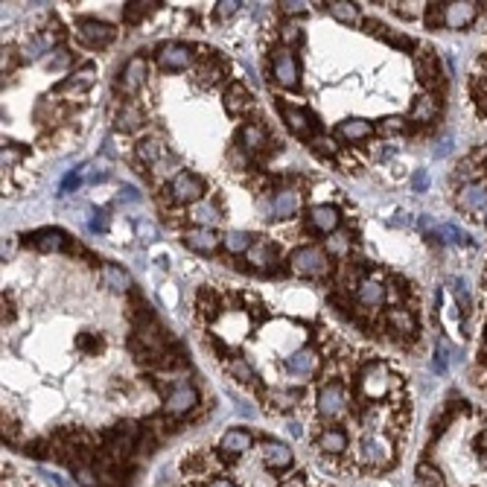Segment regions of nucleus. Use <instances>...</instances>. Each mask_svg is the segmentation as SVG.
<instances>
[{
    "mask_svg": "<svg viewBox=\"0 0 487 487\" xmlns=\"http://www.w3.org/2000/svg\"><path fill=\"white\" fill-rule=\"evenodd\" d=\"M388 324L394 327V333H403V336H412L417 330L415 316L408 313V309H391V313H388Z\"/></svg>",
    "mask_w": 487,
    "mask_h": 487,
    "instance_id": "473e14b6",
    "label": "nucleus"
},
{
    "mask_svg": "<svg viewBox=\"0 0 487 487\" xmlns=\"http://www.w3.org/2000/svg\"><path fill=\"white\" fill-rule=\"evenodd\" d=\"M251 443H254V438H251V432L245 429H228L219 441V450L228 453V455H242L245 450H251Z\"/></svg>",
    "mask_w": 487,
    "mask_h": 487,
    "instance_id": "a211bd4d",
    "label": "nucleus"
},
{
    "mask_svg": "<svg viewBox=\"0 0 487 487\" xmlns=\"http://www.w3.org/2000/svg\"><path fill=\"white\" fill-rule=\"evenodd\" d=\"M344 408H347L344 385L342 382H327L318 391V412L324 417H339V415H344Z\"/></svg>",
    "mask_w": 487,
    "mask_h": 487,
    "instance_id": "0eeeda50",
    "label": "nucleus"
},
{
    "mask_svg": "<svg viewBox=\"0 0 487 487\" xmlns=\"http://www.w3.org/2000/svg\"><path fill=\"white\" fill-rule=\"evenodd\" d=\"M473 18H476V4H470V0H458V4H446L443 6V24L450 30L470 27Z\"/></svg>",
    "mask_w": 487,
    "mask_h": 487,
    "instance_id": "f8f14e48",
    "label": "nucleus"
},
{
    "mask_svg": "<svg viewBox=\"0 0 487 487\" xmlns=\"http://www.w3.org/2000/svg\"><path fill=\"white\" fill-rule=\"evenodd\" d=\"M484 169H487V164H484Z\"/></svg>",
    "mask_w": 487,
    "mask_h": 487,
    "instance_id": "0e129e2a",
    "label": "nucleus"
},
{
    "mask_svg": "<svg viewBox=\"0 0 487 487\" xmlns=\"http://www.w3.org/2000/svg\"><path fill=\"white\" fill-rule=\"evenodd\" d=\"M481 216H484V222H487V202H484V207H481Z\"/></svg>",
    "mask_w": 487,
    "mask_h": 487,
    "instance_id": "e2e57ef3",
    "label": "nucleus"
},
{
    "mask_svg": "<svg viewBox=\"0 0 487 487\" xmlns=\"http://www.w3.org/2000/svg\"><path fill=\"white\" fill-rule=\"evenodd\" d=\"M242 4H237V0H222V4H216V15L219 18H230V15H237Z\"/></svg>",
    "mask_w": 487,
    "mask_h": 487,
    "instance_id": "de8ad7c7",
    "label": "nucleus"
},
{
    "mask_svg": "<svg viewBox=\"0 0 487 487\" xmlns=\"http://www.w3.org/2000/svg\"><path fill=\"white\" fill-rule=\"evenodd\" d=\"M143 123V111L141 108H134V105H126L120 114H117V131H134V129H141Z\"/></svg>",
    "mask_w": 487,
    "mask_h": 487,
    "instance_id": "72a5a7b5",
    "label": "nucleus"
},
{
    "mask_svg": "<svg viewBox=\"0 0 487 487\" xmlns=\"http://www.w3.org/2000/svg\"><path fill=\"white\" fill-rule=\"evenodd\" d=\"M289 263H292V271L301 278H324L330 271V263H327V254L316 245H304V248H295L289 254Z\"/></svg>",
    "mask_w": 487,
    "mask_h": 487,
    "instance_id": "f257e3e1",
    "label": "nucleus"
},
{
    "mask_svg": "<svg viewBox=\"0 0 487 487\" xmlns=\"http://www.w3.org/2000/svg\"><path fill=\"white\" fill-rule=\"evenodd\" d=\"M240 143H242V149H248V152H257V149H263V143H266V134H263L260 126L248 123V126H242V131H240Z\"/></svg>",
    "mask_w": 487,
    "mask_h": 487,
    "instance_id": "4c0bfd02",
    "label": "nucleus"
},
{
    "mask_svg": "<svg viewBox=\"0 0 487 487\" xmlns=\"http://www.w3.org/2000/svg\"><path fill=\"white\" fill-rule=\"evenodd\" d=\"M35 248H41V251H62L65 248V233L62 230H56V228H44V230H35L32 237H27Z\"/></svg>",
    "mask_w": 487,
    "mask_h": 487,
    "instance_id": "5701e85b",
    "label": "nucleus"
},
{
    "mask_svg": "<svg viewBox=\"0 0 487 487\" xmlns=\"http://www.w3.org/2000/svg\"><path fill=\"white\" fill-rule=\"evenodd\" d=\"M146 76H149V62L143 56H131L129 62L123 65V73H120V88L126 93H134L143 82H146Z\"/></svg>",
    "mask_w": 487,
    "mask_h": 487,
    "instance_id": "1a4fd4ad",
    "label": "nucleus"
},
{
    "mask_svg": "<svg viewBox=\"0 0 487 487\" xmlns=\"http://www.w3.org/2000/svg\"><path fill=\"white\" fill-rule=\"evenodd\" d=\"M76 344H79L82 350H96V347H103V342H93V339H88V336H79V339H76Z\"/></svg>",
    "mask_w": 487,
    "mask_h": 487,
    "instance_id": "6e6d98bb",
    "label": "nucleus"
},
{
    "mask_svg": "<svg viewBox=\"0 0 487 487\" xmlns=\"http://www.w3.org/2000/svg\"><path fill=\"white\" fill-rule=\"evenodd\" d=\"M283 15H304L309 9V4H301V0H289V4H280Z\"/></svg>",
    "mask_w": 487,
    "mask_h": 487,
    "instance_id": "09e8293b",
    "label": "nucleus"
},
{
    "mask_svg": "<svg viewBox=\"0 0 487 487\" xmlns=\"http://www.w3.org/2000/svg\"><path fill=\"white\" fill-rule=\"evenodd\" d=\"M76 32H79V38L91 47H105L114 41V27L103 24V21H88L85 18V21L76 24Z\"/></svg>",
    "mask_w": 487,
    "mask_h": 487,
    "instance_id": "9d476101",
    "label": "nucleus"
},
{
    "mask_svg": "<svg viewBox=\"0 0 487 487\" xmlns=\"http://www.w3.org/2000/svg\"><path fill=\"white\" fill-rule=\"evenodd\" d=\"M263 464L268 470H286L292 464V450L286 443H278V441H266L263 443Z\"/></svg>",
    "mask_w": 487,
    "mask_h": 487,
    "instance_id": "2eb2a0df",
    "label": "nucleus"
},
{
    "mask_svg": "<svg viewBox=\"0 0 487 487\" xmlns=\"http://www.w3.org/2000/svg\"><path fill=\"white\" fill-rule=\"evenodd\" d=\"M158 65H161V70H167V73L187 70V67L193 65V47L178 44V41L161 44V47H158Z\"/></svg>",
    "mask_w": 487,
    "mask_h": 487,
    "instance_id": "20e7f679",
    "label": "nucleus"
},
{
    "mask_svg": "<svg viewBox=\"0 0 487 487\" xmlns=\"http://www.w3.org/2000/svg\"><path fill=\"white\" fill-rule=\"evenodd\" d=\"M426 187H429V172H426V169H417V172H415V190H426Z\"/></svg>",
    "mask_w": 487,
    "mask_h": 487,
    "instance_id": "5fc2aeb1",
    "label": "nucleus"
},
{
    "mask_svg": "<svg viewBox=\"0 0 487 487\" xmlns=\"http://www.w3.org/2000/svg\"><path fill=\"white\" fill-rule=\"evenodd\" d=\"M207 487H237L233 481H228V479H216V481H210Z\"/></svg>",
    "mask_w": 487,
    "mask_h": 487,
    "instance_id": "680f3d73",
    "label": "nucleus"
},
{
    "mask_svg": "<svg viewBox=\"0 0 487 487\" xmlns=\"http://www.w3.org/2000/svg\"><path fill=\"white\" fill-rule=\"evenodd\" d=\"M339 222H342L339 207H333V204H316L309 210V225L321 233H333L339 228Z\"/></svg>",
    "mask_w": 487,
    "mask_h": 487,
    "instance_id": "4468645a",
    "label": "nucleus"
},
{
    "mask_svg": "<svg viewBox=\"0 0 487 487\" xmlns=\"http://www.w3.org/2000/svg\"><path fill=\"white\" fill-rule=\"evenodd\" d=\"M417 484L420 487H443L441 476L432 470V467H420V470H417Z\"/></svg>",
    "mask_w": 487,
    "mask_h": 487,
    "instance_id": "ea45409f",
    "label": "nucleus"
},
{
    "mask_svg": "<svg viewBox=\"0 0 487 487\" xmlns=\"http://www.w3.org/2000/svg\"><path fill=\"white\" fill-rule=\"evenodd\" d=\"M138 158L143 164H152V167H158V161L164 158V143L158 138H146L138 143Z\"/></svg>",
    "mask_w": 487,
    "mask_h": 487,
    "instance_id": "7c9ffc66",
    "label": "nucleus"
},
{
    "mask_svg": "<svg viewBox=\"0 0 487 487\" xmlns=\"http://www.w3.org/2000/svg\"><path fill=\"white\" fill-rule=\"evenodd\" d=\"M446 149H453V138H443L438 143V155H446Z\"/></svg>",
    "mask_w": 487,
    "mask_h": 487,
    "instance_id": "052dcab7",
    "label": "nucleus"
},
{
    "mask_svg": "<svg viewBox=\"0 0 487 487\" xmlns=\"http://www.w3.org/2000/svg\"><path fill=\"white\" fill-rule=\"evenodd\" d=\"M382 298H385V289H382L379 280H365V283L359 286V304H365V306H379Z\"/></svg>",
    "mask_w": 487,
    "mask_h": 487,
    "instance_id": "f704fd0d",
    "label": "nucleus"
},
{
    "mask_svg": "<svg viewBox=\"0 0 487 487\" xmlns=\"http://www.w3.org/2000/svg\"><path fill=\"white\" fill-rule=\"evenodd\" d=\"M190 219L202 225V228H210V225H216L222 216H219V207L216 204H210V202H196L190 207Z\"/></svg>",
    "mask_w": 487,
    "mask_h": 487,
    "instance_id": "393cba45",
    "label": "nucleus"
},
{
    "mask_svg": "<svg viewBox=\"0 0 487 487\" xmlns=\"http://www.w3.org/2000/svg\"><path fill=\"white\" fill-rule=\"evenodd\" d=\"M423 228H429L435 237H441L443 242H455V245H470V237L453 222H443V225H435L432 219H423Z\"/></svg>",
    "mask_w": 487,
    "mask_h": 487,
    "instance_id": "4be33fe9",
    "label": "nucleus"
},
{
    "mask_svg": "<svg viewBox=\"0 0 487 487\" xmlns=\"http://www.w3.org/2000/svg\"><path fill=\"white\" fill-rule=\"evenodd\" d=\"M417 76L423 85H441V67H438V58L432 50H423L417 56Z\"/></svg>",
    "mask_w": 487,
    "mask_h": 487,
    "instance_id": "412c9836",
    "label": "nucleus"
},
{
    "mask_svg": "<svg viewBox=\"0 0 487 487\" xmlns=\"http://www.w3.org/2000/svg\"><path fill=\"white\" fill-rule=\"evenodd\" d=\"M248 263L257 266V268H268L271 263H275V245H271L268 240L254 242V245H251V251H248Z\"/></svg>",
    "mask_w": 487,
    "mask_h": 487,
    "instance_id": "bb28decb",
    "label": "nucleus"
},
{
    "mask_svg": "<svg viewBox=\"0 0 487 487\" xmlns=\"http://www.w3.org/2000/svg\"><path fill=\"white\" fill-rule=\"evenodd\" d=\"M453 292H455V298H458V304H461V309H464V313H470V306H473V298H470V292H467L464 280H455V283H453Z\"/></svg>",
    "mask_w": 487,
    "mask_h": 487,
    "instance_id": "a19ab883",
    "label": "nucleus"
},
{
    "mask_svg": "<svg viewBox=\"0 0 487 487\" xmlns=\"http://www.w3.org/2000/svg\"><path fill=\"white\" fill-rule=\"evenodd\" d=\"M484 202H487V187L481 184H464L458 193V207L467 213H481Z\"/></svg>",
    "mask_w": 487,
    "mask_h": 487,
    "instance_id": "f3484780",
    "label": "nucleus"
},
{
    "mask_svg": "<svg viewBox=\"0 0 487 487\" xmlns=\"http://www.w3.org/2000/svg\"><path fill=\"white\" fill-rule=\"evenodd\" d=\"M316 446H318L321 453H327V455H339V453L347 450V435L339 429V426H330V429H324V432L318 435Z\"/></svg>",
    "mask_w": 487,
    "mask_h": 487,
    "instance_id": "aec40b11",
    "label": "nucleus"
},
{
    "mask_svg": "<svg viewBox=\"0 0 487 487\" xmlns=\"http://www.w3.org/2000/svg\"><path fill=\"white\" fill-rule=\"evenodd\" d=\"M371 123L368 120H344V123H339L336 126V138L339 141H347V143H356V141H365V138H371Z\"/></svg>",
    "mask_w": 487,
    "mask_h": 487,
    "instance_id": "6ab92c4d",
    "label": "nucleus"
},
{
    "mask_svg": "<svg viewBox=\"0 0 487 487\" xmlns=\"http://www.w3.org/2000/svg\"><path fill=\"white\" fill-rule=\"evenodd\" d=\"M359 461L368 467H385L391 464V446H388L385 438H379L377 432H368L359 441Z\"/></svg>",
    "mask_w": 487,
    "mask_h": 487,
    "instance_id": "f03ea898",
    "label": "nucleus"
},
{
    "mask_svg": "<svg viewBox=\"0 0 487 487\" xmlns=\"http://www.w3.org/2000/svg\"><path fill=\"white\" fill-rule=\"evenodd\" d=\"M248 91L240 85V82H233L228 91H225V111L228 114H240L242 108H248Z\"/></svg>",
    "mask_w": 487,
    "mask_h": 487,
    "instance_id": "c85d7f7f",
    "label": "nucleus"
},
{
    "mask_svg": "<svg viewBox=\"0 0 487 487\" xmlns=\"http://www.w3.org/2000/svg\"><path fill=\"white\" fill-rule=\"evenodd\" d=\"M76 481L82 487H100V479H96L93 470H88V467H79V470H76Z\"/></svg>",
    "mask_w": 487,
    "mask_h": 487,
    "instance_id": "c03bdc74",
    "label": "nucleus"
},
{
    "mask_svg": "<svg viewBox=\"0 0 487 487\" xmlns=\"http://www.w3.org/2000/svg\"><path fill=\"white\" fill-rule=\"evenodd\" d=\"M222 240L216 237V230H210V228H196V230H190L187 237H184V245L193 248V251H199V254H210V251H216Z\"/></svg>",
    "mask_w": 487,
    "mask_h": 487,
    "instance_id": "dca6fc26",
    "label": "nucleus"
},
{
    "mask_svg": "<svg viewBox=\"0 0 487 487\" xmlns=\"http://www.w3.org/2000/svg\"><path fill=\"white\" fill-rule=\"evenodd\" d=\"M280 487H306V479H304V476H301V473H298V476H292V479H289V481H283V484H280Z\"/></svg>",
    "mask_w": 487,
    "mask_h": 487,
    "instance_id": "13d9d810",
    "label": "nucleus"
},
{
    "mask_svg": "<svg viewBox=\"0 0 487 487\" xmlns=\"http://www.w3.org/2000/svg\"><path fill=\"white\" fill-rule=\"evenodd\" d=\"M283 41L286 44H298L301 41V27H283Z\"/></svg>",
    "mask_w": 487,
    "mask_h": 487,
    "instance_id": "603ef678",
    "label": "nucleus"
},
{
    "mask_svg": "<svg viewBox=\"0 0 487 487\" xmlns=\"http://www.w3.org/2000/svg\"><path fill=\"white\" fill-rule=\"evenodd\" d=\"M382 38H388V41H391V44H397V47H412V38H408V35H394V32H388V27H374Z\"/></svg>",
    "mask_w": 487,
    "mask_h": 487,
    "instance_id": "37998d69",
    "label": "nucleus"
},
{
    "mask_svg": "<svg viewBox=\"0 0 487 487\" xmlns=\"http://www.w3.org/2000/svg\"><path fill=\"white\" fill-rule=\"evenodd\" d=\"M41 476H44L47 481H53L56 487H67V481H65L62 476H56V473H50V470H41Z\"/></svg>",
    "mask_w": 487,
    "mask_h": 487,
    "instance_id": "4d7b16f0",
    "label": "nucleus"
},
{
    "mask_svg": "<svg viewBox=\"0 0 487 487\" xmlns=\"http://www.w3.org/2000/svg\"><path fill=\"white\" fill-rule=\"evenodd\" d=\"M134 230H138V237L143 242H155V240H158V228H155L152 222H134Z\"/></svg>",
    "mask_w": 487,
    "mask_h": 487,
    "instance_id": "79ce46f5",
    "label": "nucleus"
},
{
    "mask_svg": "<svg viewBox=\"0 0 487 487\" xmlns=\"http://www.w3.org/2000/svg\"><path fill=\"white\" fill-rule=\"evenodd\" d=\"M67 62H70V53H67V50H58V56H56V58H50L47 67H65Z\"/></svg>",
    "mask_w": 487,
    "mask_h": 487,
    "instance_id": "864d4df0",
    "label": "nucleus"
},
{
    "mask_svg": "<svg viewBox=\"0 0 487 487\" xmlns=\"http://www.w3.org/2000/svg\"><path fill=\"white\" fill-rule=\"evenodd\" d=\"M230 368H233V374H237V377H242V382H254V371H251V368H248V362L237 359V362H233Z\"/></svg>",
    "mask_w": 487,
    "mask_h": 487,
    "instance_id": "49530a36",
    "label": "nucleus"
},
{
    "mask_svg": "<svg viewBox=\"0 0 487 487\" xmlns=\"http://www.w3.org/2000/svg\"><path fill=\"white\" fill-rule=\"evenodd\" d=\"M327 12L342 24H356L359 21V6L347 4V0H333V4H327Z\"/></svg>",
    "mask_w": 487,
    "mask_h": 487,
    "instance_id": "c756f323",
    "label": "nucleus"
},
{
    "mask_svg": "<svg viewBox=\"0 0 487 487\" xmlns=\"http://www.w3.org/2000/svg\"><path fill=\"white\" fill-rule=\"evenodd\" d=\"M152 6H158V4H126V21L129 24H138L143 15L152 12Z\"/></svg>",
    "mask_w": 487,
    "mask_h": 487,
    "instance_id": "58836bf2",
    "label": "nucleus"
},
{
    "mask_svg": "<svg viewBox=\"0 0 487 487\" xmlns=\"http://www.w3.org/2000/svg\"><path fill=\"white\" fill-rule=\"evenodd\" d=\"M298 193L295 190H278L271 199L263 202V213H266V219L271 222H280V219H289V216H295L298 213Z\"/></svg>",
    "mask_w": 487,
    "mask_h": 487,
    "instance_id": "7ed1b4c3",
    "label": "nucleus"
},
{
    "mask_svg": "<svg viewBox=\"0 0 487 487\" xmlns=\"http://www.w3.org/2000/svg\"><path fill=\"white\" fill-rule=\"evenodd\" d=\"M278 111H280V117L289 123V129L292 131H298V134H304L306 129H309V117L301 111V108H295V105H286L283 100H278Z\"/></svg>",
    "mask_w": 487,
    "mask_h": 487,
    "instance_id": "a878e982",
    "label": "nucleus"
},
{
    "mask_svg": "<svg viewBox=\"0 0 487 487\" xmlns=\"http://www.w3.org/2000/svg\"><path fill=\"white\" fill-rule=\"evenodd\" d=\"M93 85V65H85L79 73H73L70 79H65L58 85V91H85Z\"/></svg>",
    "mask_w": 487,
    "mask_h": 487,
    "instance_id": "c9c22d12",
    "label": "nucleus"
},
{
    "mask_svg": "<svg viewBox=\"0 0 487 487\" xmlns=\"http://www.w3.org/2000/svg\"><path fill=\"white\" fill-rule=\"evenodd\" d=\"M193 405H196V388L187 385V382H175L169 388V394H167V412L169 415H184Z\"/></svg>",
    "mask_w": 487,
    "mask_h": 487,
    "instance_id": "9b49d317",
    "label": "nucleus"
},
{
    "mask_svg": "<svg viewBox=\"0 0 487 487\" xmlns=\"http://www.w3.org/2000/svg\"><path fill=\"white\" fill-rule=\"evenodd\" d=\"M458 362H461V350L455 344H450L446 339H441L438 342V359H435L438 371H450V368L458 365Z\"/></svg>",
    "mask_w": 487,
    "mask_h": 487,
    "instance_id": "2f4dec72",
    "label": "nucleus"
},
{
    "mask_svg": "<svg viewBox=\"0 0 487 487\" xmlns=\"http://www.w3.org/2000/svg\"><path fill=\"white\" fill-rule=\"evenodd\" d=\"M382 131H385V134H397V131H403V117H388V120L382 123Z\"/></svg>",
    "mask_w": 487,
    "mask_h": 487,
    "instance_id": "8fccbe9b",
    "label": "nucleus"
},
{
    "mask_svg": "<svg viewBox=\"0 0 487 487\" xmlns=\"http://www.w3.org/2000/svg\"><path fill=\"white\" fill-rule=\"evenodd\" d=\"M202 193H204V187H202V181L196 178L193 172H178L175 178L169 181V196H172V202H181V204H196L199 199H202Z\"/></svg>",
    "mask_w": 487,
    "mask_h": 487,
    "instance_id": "39448f33",
    "label": "nucleus"
},
{
    "mask_svg": "<svg viewBox=\"0 0 487 487\" xmlns=\"http://www.w3.org/2000/svg\"><path fill=\"white\" fill-rule=\"evenodd\" d=\"M316 368H318V356H316L313 347H301L286 359V371L295 374V377H309Z\"/></svg>",
    "mask_w": 487,
    "mask_h": 487,
    "instance_id": "ddd939ff",
    "label": "nucleus"
},
{
    "mask_svg": "<svg viewBox=\"0 0 487 487\" xmlns=\"http://www.w3.org/2000/svg\"><path fill=\"white\" fill-rule=\"evenodd\" d=\"M120 199L123 202H141V193H138V187H134V184H123Z\"/></svg>",
    "mask_w": 487,
    "mask_h": 487,
    "instance_id": "3c124183",
    "label": "nucleus"
},
{
    "mask_svg": "<svg viewBox=\"0 0 487 487\" xmlns=\"http://www.w3.org/2000/svg\"><path fill=\"white\" fill-rule=\"evenodd\" d=\"M388 385H391V377H388V368L382 362H371L362 371V394L368 400H379L388 391Z\"/></svg>",
    "mask_w": 487,
    "mask_h": 487,
    "instance_id": "423d86ee",
    "label": "nucleus"
},
{
    "mask_svg": "<svg viewBox=\"0 0 487 487\" xmlns=\"http://www.w3.org/2000/svg\"><path fill=\"white\" fill-rule=\"evenodd\" d=\"M295 391H268V400H278V408H289L295 403Z\"/></svg>",
    "mask_w": 487,
    "mask_h": 487,
    "instance_id": "a18cd8bd",
    "label": "nucleus"
},
{
    "mask_svg": "<svg viewBox=\"0 0 487 487\" xmlns=\"http://www.w3.org/2000/svg\"><path fill=\"white\" fill-rule=\"evenodd\" d=\"M435 114H438V100H435V96H429V93L417 96L415 105H412V120L415 123H429Z\"/></svg>",
    "mask_w": 487,
    "mask_h": 487,
    "instance_id": "cd10ccee",
    "label": "nucleus"
},
{
    "mask_svg": "<svg viewBox=\"0 0 487 487\" xmlns=\"http://www.w3.org/2000/svg\"><path fill=\"white\" fill-rule=\"evenodd\" d=\"M271 76L289 91L298 88V58L289 50H278L275 58H271Z\"/></svg>",
    "mask_w": 487,
    "mask_h": 487,
    "instance_id": "6e6552de",
    "label": "nucleus"
},
{
    "mask_svg": "<svg viewBox=\"0 0 487 487\" xmlns=\"http://www.w3.org/2000/svg\"><path fill=\"white\" fill-rule=\"evenodd\" d=\"M330 248H333V251H344V248H347V237H336V240H330Z\"/></svg>",
    "mask_w": 487,
    "mask_h": 487,
    "instance_id": "bf43d9fd",
    "label": "nucleus"
},
{
    "mask_svg": "<svg viewBox=\"0 0 487 487\" xmlns=\"http://www.w3.org/2000/svg\"><path fill=\"white\" fill-rule=\"evenodd\" d=\"M103 280H105V286L114 289V292H126V289L131 286V275H129L126 268L114 266V263H105V266H103Z\"/></svg>",
    "mask_w": 487,
    "mask_h": 487,
    "instance_id": "b1692460",
    "label": "nucleus"
},
{
    "mask_svg": "<svg viewBox=\"0 0 487 487\" xmlns=\"http://www.w3.org/2000/svg\"><path fill=\"white\" fill-rule=\"evenodd\" d=\"M222 242H225V248L230 251V254H248L251 245H254V242H251V233L248 230H230Z\"/></svg>",
    "mask_w": 487,
    "mask_h": 487,
    "instance_id": "e433bc0d",
    "label": "nucleus"
}]
</instances>
